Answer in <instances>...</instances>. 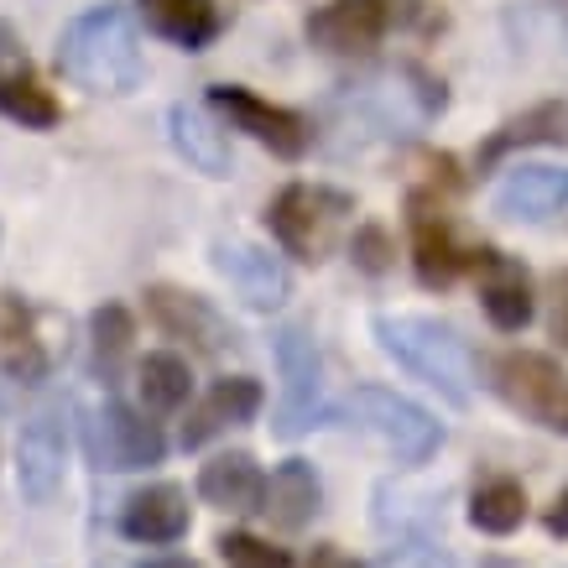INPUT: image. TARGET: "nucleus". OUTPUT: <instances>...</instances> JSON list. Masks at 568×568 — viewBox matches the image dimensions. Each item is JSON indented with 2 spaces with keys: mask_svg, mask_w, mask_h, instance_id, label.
I'll list each match as a JSON object with an SVG mask.
<instances>
[{
  "mask_svg": "<svg viewBox=\"0 0 568 568\" xmlns=\"http://www.w3.org/2000/svg\"><path fill=\"white\" fill-rule=\"evenodd\" d=\"M413 261H417V276H423V287H448L454 276L475 266L480 272V251H465V245L454 241V224L444 220V209L423 199H413Z\"/></svg>",
  "mask_w": 568,
  "mask_h": 568,
  "instance_id": "obj_12",
  "label": "nucleus"
},
{
  "mask_svg": "<svg viewBox=\"0 0 568 568\" xmlns=\"http://www.w3.org/2000/svg\"><path fill=\"white\" fill-rule=\"evenodd\" d=\"M0 115H11L21 131H52L63 121V104L52 100V89H42L32 73L21 69L0 84Z\"/></svg>",
  "mask_w": 568,
  "mask_h": 568,
  "instance_id": "obj_24",
  "label": "nucleus"
},
{
  "mask_svg": "<svg viewBox=\"0 0 568 568\" xmlns=\"http://www.w3.org/2000/svg\"><path fill=\"white\" fill-rule=\"evenodd\" d=\"M558 339H568V297H558Z\"/></svg>",
  "mask_w": 568,
  "mask_h": 568,
  "instance_id": "obj_34",
  "label": "nucleus"
},
{
  "mask_svg": "<svg viewBox=\"0 0 568 568\" xmlns=\"http://www.w3.org/2000/svg\"><path fill=\"white\" fill-rule=\"evenodd\" d=\"M568 209V168H511L496 189V214L506 220H552Z\"/></svg>",
  "mask_w": 568,
  "mask_h": 568,
  "instance_id": "obj_15",
  "label": "nucleus"
},
{
  "mask_svg": "<svg viewBox=\"0 0 568 568\" xmlns=\"http://www.w3.org/2000/svg\"><path fill=\"white\" fill-rule=\"evenodd\" d=\"M89 334H94V365H100L104 376H121V361L131 355V339H136L131 313H125L121 303H104V308H94V318H89Z\"/></svg>",
  "mask_w": 568,
  "mask_h": 568,
  "instance_id": "obj_27",
  "label": "nucleus"
},
{
  "mask_svg": "<svg viewBox=\"0 0 568 568\" xmlns=\"http://www.w3.org/2000/svg\"><path fill=\"white\" fill-rule=\"evenodd\" d=\"M94 459H100V469H115V475H125V469H146L162 459V433H156V423H146L141 413H131L125 402H104L100 413H94Z\"/></svg>",
  "mask_w": 568,
  "mask_h": 568,
  "instance_id": "obj_11",
  "label": "nucleus"
},
{
  "mask_svg": "<svg viewBox=\"0 0 568 568\" xmlns=\"http://www.w3.org/2000/svg\"><path fill=\"white\" fill-rule=\"evenodd\" d=\"M146 313L156 318V328L162 334H173V339H183L189 349H199V355H224V349L235 345V328L224 324L220 313H214V303L199 293H183V287H146Z\"/></svg>",
  "mask_w": 568,
  "mask_h": 568,
  "instance_id": "obj_10",
  "label": "nucleus"
},
{
  "mask_svg": "<svg viewBox=\"0 0 568 568\" xmlns=\"http://www.w3.org/2000/svg\"><path fill=\"white\" fill-rule=\"evenodd\" d=\"M214 266L224 272V282L235 287V293L251 303V308L272 313L287 303L293 293V282H287V266L272 256V251H261V245H245V241H220L214 245Z\"/></svg>",
  "mask_w": 568,
  "mask_h": 568,
  "instance_id": "obj_13",
  "label": "nucleus"
},
{
  "mask_svg": "<svg viewBox=\"0 0 568 568\" xmlns=\"http://www.w3.org/2000/svg\"><path fill=\"white\" fill-rule=\"evenodd\" d=\"M496 392L517 407L521 417H532L537 428L568 433V376L548 355L532 349H511L496 361Z\"/></svg>",
  "mask_w": 568,
  "mask_h": 568,
  "instance_id": "obj_6",
  "label": "nucleus"
},
{
  "mask_svg": "<svg viewBox=\"0 0 568 568\" xmlns=\"http://www.w3.org/2000/svg\"><path fill=\"white\" fill-rule=\"evenodd\" d=\"M0 339H6V376L21 381V386L42 381L48 349H42V339L32 334V308H21L17 297L6 303V328H0Z\"/></svg>",
  "mask_w": 568,
  "mask_h": 568,
  "instance_id": "obj_23",
  "label": "nucleus"
},
{
  "mask_svg": "<svg viewBox=\"0 0 568 568\" xmlns=\"http://www.w3.org/2000/svg\"><path fill=\"white\" fill-rule=\"evenodd\" d=\"M349 214V199L334 189H313V183H293L276 193L272 204V235L282 241V251L297 261H324L339 241V224Z\"/></svg>",
  "mask_w": 568,
  "mask_h": 568,
  "instance_id": "obj_4",
  "label": "nucleus"
},
{
  "mask_svg": "<svg viewBox=\"0 0 568 568\" xmlns=\"http://www.w3.org/2000/svg\"><path fill=\"white\" fill-rule=\"evenodd\" d=\"M209 100H214V110H220L235 131L256 136L261 146H272V152L287 156V162H293V156H303L313 146V131H308V121H303L297 110H282V104L256 100L251 89L220 84V89H209Z\"/></svg>",
  "mask_w": 568,
  "mask_h": 568,
  "instance_id": "obj_7",
  "label": "nucleus"
},
{
  "mask_svg": "<svg viewBox=\"0 0 568 568\" xmlns=\"http://www.w3.org/2000/svg\"><path fill=\"white\" fill-rule=\"evenodd\" d=\"M303 568H365V564H355V558L339 548H313V558Z\"/></svg>",
  "mask_w": 568,
  "mask_h": 568,
  "instance_id": "obj_31",
  "label": "nucleus"
},
{
  "mask_svg": "<svg viewBox=\"0 0 568 568\" xmlns=\"http://www.w3.org/2000/svg\"><path fill=\"white\" fill-rule=\"evenodd\" d=\"M141 568H204V564H193V558H152V564H141Z\"/></svg>",
  "mask_w": 568,
  "mask_h": 568,
  "instance_id": "obj_33",
  "label": "nucleus"
},
{
  "mask_svg": "<svg viewBox=\"0 0 568 568\" xmlns=\"http://www.w3.org/2000/svg\"><path fill=\"white\" fill-rule=\"evenodd\" d=\"M125 537H136V542H178V537L189 532V496L178 490V485H146L136 496L125 500V517H121Z\"/></svg>",
  "mask_w": 568,
  "mask_h": 568,
  "instance_id": "obj_16",
  "label": "nucleus"
},
{
  "mask_svg": "<svg viewBox=\"0 0 568 568\" xmlns=\"http://www.w3.org/2000/svg\"><path fill=\"white\" fill-rule=\"evenodd\" d=\"M58 69L69 73L79 89L89 94H125L141 79V37H136V17L104 0L84 17H73L63 27L58 42Z\"/></svg>",
  "mask_w": 568,
  "mask_h": 568,
  "instance_id": "obj_1",
  "label": "nucleus"
},
{
  "mask_svg": "<svg viewBox=\"0 0 568 568\" xmlns=\"http://www.w3.org/2000/svg\"><path fill=\"white\" fill-rule=\"evenodd\" d=\"M27 69V52H21V42H17V32L0 21V84L11 79V73H21Z\"/></svg>",
  "mask_w": 568,
  "mask_h": 568,
  "instance_id": "obj_30",
  "label": "nucleus"
},
{
  "mask_svg": "<svg viewBox=\"0 0 568 568\" xmlns=\"http://www.w3.org/2000/svg\"><path fill=\"white\" fill-rule=\"evenodd\" d=\"M548 532H552V537H568V490L548 506Z\"/></svg>",
  "mask_w": 568,
  "mask_h": 568,
  "instance_id": "obj_32",
  "label": "nucleus"
},
{
  "mask_svg": "<svg viewBox=\"0 0 568 568\" xmlns=\"http://www.w3.org/2000/svg\"><path fill=\"white\" fill-rule=\"evenodd\" d=\"M480 303H485V318L496 328H506V334H517V328H527V318H532V287H527V276H521V266H511V261H500L496 251H480Z\"/></svg>",
  "mask_w": 568,
  "mask_h": 568,
  "instance_id": "obj_19",
  "label": "nucleus"
},
{
  "mask_svg": "<svg viewBox=\"0 0 568 568\" xmlns=\"http://www.w3.org/2000/svg\"><path fill=\"white\" fill-rule=\"evenodd\" d=\"M261 511L272 517V527L282 532H303L313 517H318V475H313L308 459H287V465L272 475L266 496H261Z\"/></svg>",
  "mask_w": 568,
  "mask_h": 568,
  "instance_id": "obj_18",
  "label": "nucleus"
},
{
  "mask_svg": "<svg viewBox=\"0 0 568 568\" xmlns=\"http://www.w3.org/2000/svg\"><path fill=\"white\" fill-rule=\"evenodd\" d=\"M168 125H173V146L189 156L204 178H224V173H230V141H224V131L209 121L199 104H173Z\"/></svg>",
  "mask_w": 568,
  "mask_h": 568,
  "instance_id": "obj_22",
  "label": "nucleus"
},
{
  "mask_svg": "<svg viewBox=\"0 0 568 568\" xmlns=\"http://www.w3.org/2000/svg\"><path fill=\"white\" fill-rule=\"evenodd\" d=\"M199 496L220 511H261V496H266V480L251 454H220L199 469Z\"/></svg>",
  "mask_w": 568,
  "mask_h": 568,
  "instance_id": "obj_20",
  "label": "nucleus"
},
{
  "mask_svg": "<svg viewBox=\"0 0 568 568\" xmlns=\"http://www.w3.org/2000/svg\"><path fill=\"white\" fill-rule=\"evenodd\" d=\"M345 413L355 417L371 438H381V444L392 448L402 465H423V459H433L438 444H444V428H438L417 402L386 392V386H355L345 402Z\"/></svg>",
  "mask_w": 568,
  "mask_h": 568,
  "instance_id": "obj_3",
  "label": "nucleus"
},
{
  "mask_svg": "<svg viewBox=\"0 0 568 568\" xmlns=\"http://www.w3.org/2000/svg\"><path fill=\"white\" fill-rule=\"evenodd\" d=\"M276 371H282V407H276V433L303 438L324 423V361L303 328L276 334Z\"/></svg>",
  "mask_w": 568,
  "mask_h": 568,
  "instance_id": "obj_5",
  "label": "nucleus"
},
{
  "mask_svg": "<svg viewBox=\"0 0 568 568\" xmlns=\"http://www.w3.org/2000/svg\"><path fill=\"white\" fill-rule=\"evenodd\" d=\"M376 339L396 365H407L417 381H428L444 402L469 407V396H475V361H469V345L448 324L417 318V313H396V318H376Z\"/></svg>",
  "mask_w": 568,
  "mask_h": 568,
  "instance_id": "obj_2",
  "label": "nucleus"
},
{
  "mask_svg": "<svg viewBox=\"0 0 568 568\" xmlns=\"http://www.w3.org/2000/svg\"><path fill=\"white\" fill-rule=\"evenodd\" d=\"M392 32V0H328L308 17V42L334 58H361Z\"/></svg>",
  "mask_w": 568,
  "mask_h": 568,
  "instance_id": "obj_9",
  "label": "nucleus"
},
{
  "mask_svg": "<svg viewBox=\"0 0 568 568\" xmlns=\"http://www.w3.org/2000/svg\"><path fill=\"white\" fill-rule=\"evenodd\" d=\"M63 465H69V428H63V413L48 407V413L27 417V428L17 438V485L32 506H48L63 485Z\"/></svg>",
  "mask_w": 568,
  "mask_h": 568,
  "instance_id": "obj_8",
  "label": "nucleus"
},
{
  "mask_svg": "<svg viewBox=\"0 0 568 568\" xmlns=\"http://www.w3.org/2000/svg\"><path fill=\"white\" fill-rule=\"evenodd\" d=\"M220 558L230 568H293L287 552L272 548V542H261V537H251V532H224L220 537Z\"/></svg>",
  "mask_w": 568,
  "mask_h": 568,
  "instance_id": "obj_28",
  "label": "nucleus"
},
{
  "mask_svg": "<svg viewBox=\"0 0 568 568\" xmlns=\"http://www.w3.org/2000/svg\"><path fill=\"white\" fill-rule=\"evenodd\" d=\"M568 141V104L564 100H542L527 115L506 121L496 136L480 146V168H496L500 156L521 152V146H564Z\"/></svg>",
  "mask_w": 568,
  "mask_h": 568,
  "instance_id": "obj_17",
  "label": "nucleus"
},
{
  "mask_svg": "<svg viewBox=\"0 0 568 568\" xmlns=\"http://www.w3.org/2000/svg\"><path fill=\"white\" fill-rule=\"evenodd\" d=\"M141 402H146V413H178L183 402H189L193 392V376H189V365L178 361V355H146L141 361Z\"/></svg>",
  "mask_w": 568,
  "mask_h": 568,
  "instance_id": "obj_26",
  "label": "nucleus"
},
{
  "mask_svg": "<svg viewBox=\"0 0 568 568\" xmlns=\"http://www.w3.org/2000/svg\"><path fill=\"white\" fill-rule=\"evenodd\" d=\"M392 256H396L392 235H386L381 224H361V230H355V266H361V272H386Z\"/></svg>",
  "mask_w": 568,
  "mask_h": 568,
  "instance_id": "obj_29",
  "label": "nucleus"
},
{
  "mask_svg": "<svg viewBox=\"0 0 568 568\" xmlns=\"http://www.w3.org/2000/svg\"><path fill=\"white\" fill-rule=\"evenodd\" d=\"M146 27L178 48H204L220 37V6L214 0H136Z\"/></svg>",
  "mask_w": 568,
  "mask_h": 568,
  "instance_id": "obj_21",
  "label": "nucleus"
},
{
  "mask_svg": "<svg viewBox=\"0 0 568 568\" xmlns=\"http://www.w3.org/2000/svg\"><path fill=\"white\" fill-rule=\"evenodd\" d=\"M469 521L490 537H506L517 532L521 521H527V490L517 480H485L469 500Z\"/></svg>",
  "mask_w": 568,
  "mask_h": 568,
  "instance_id": "obj_25",
  "label": "nucleus"
},
{
  "mask_svg": "<svg viewBox=\"0 0 568 568\" xmlns=\"http://www.w3.org/2000/svg\"><path fill=\"white\" fill-rule=\"evenodd\" d=\"M261 413V386L251 376H230V381H214V392L199 402L183 423V448H204L214 433L235 428V423H251Z\"/></svg>",
  "mask_w": 568,
  "mask_h": 568,
  "instance_id": "obj_14",
  "label": "nucleus"
}]
</instances>
